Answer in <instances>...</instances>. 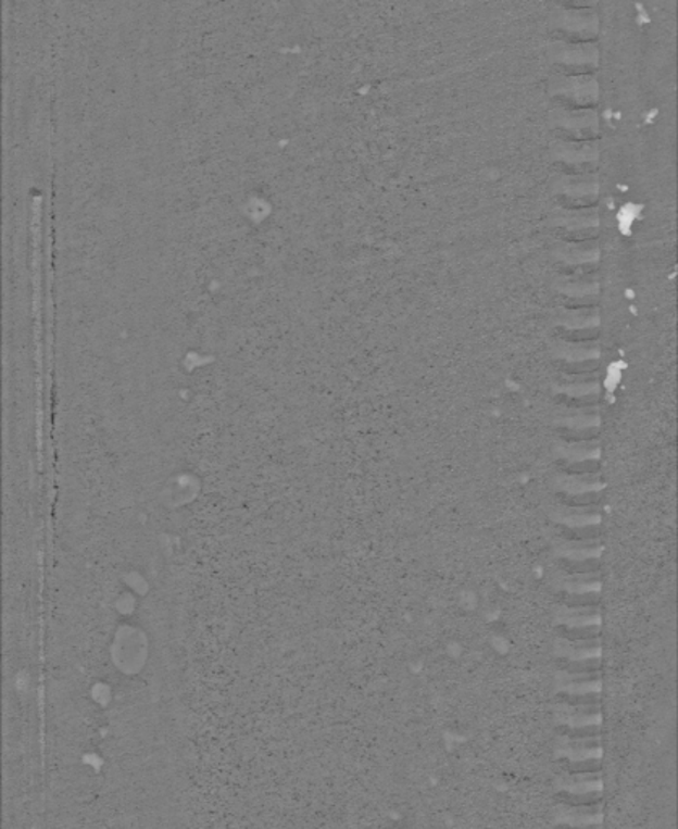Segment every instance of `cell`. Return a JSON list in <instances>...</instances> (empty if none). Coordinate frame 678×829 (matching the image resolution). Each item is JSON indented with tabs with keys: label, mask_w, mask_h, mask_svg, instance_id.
I'll list each match as a JSON object with an SVG mask.
<instances>
[{
	"label": "cell",
	"mask_w": 678,
	"mask_h": 829,
	"mask_svg": "<svg viewBox=\"0 0 678 829\" xmlns=\"http://www.w3.org/2000/svg\"><path fill=\"white\" fill-rule=\"evenodd\" d=\"M552 658L558 670L567 673H597L603 664L601 637L597 639L568 640L555 637Z\"/></svg>",
	"instance_id": "cell-3"
},
{
	"label": "cell",
	"mask_w": 678,
	"mask_h": 829,
	"mask_svg": "<svg viewBox=\"0 0 678 829\" xmlns=\"http://www.w3.org/2000/svg\"><path fill=\"white\" fill-rule=\"evenodd\" d=\"M555 765L564 773H594L603 768V745L598 738L557 736L552 749Z\"/></svg>",
	"instance_id": "cell-2"
},
{
	"label": "cell",
	"mask_w": 678,
	"mask_h": 829,
	"mask_svg": "<svg viewBox=\"0 0 678 829\" xmlns=\"http://www.w3.org/2000/svg\"><path fill=\"white\" fill-rule=\"evenodd\" d=\"M565 474H597L600 468V451L587 445H570L557 455Z\"/></svg>",
	"instance_id": "cell-12"
},
{
	"label": "cell",
	"mask_w": 678,
	"mask_h": 829,
	"mask_svg": "<svg viewBox=\"0 0 678 829\" xmlns=\"http://www.w3.org/2000/svg\"><path fill=\"white\" fill-rule=\"evenodd\" d=\"M600 573L572 574L562 570L554 581V596L562 606H600Z\"/></svg>",
	"instance_id": "cell-8"
},
{
	"label": "cell",
	"mask_w": 678,
	"mask_h": 829,
	"mask_svg": "<svg viewBox=\"0 0 678 829\" xmlns=\"http://www.w3.org/2000/svg\"><path fill=\"white\" fill-rule=\"evenodd\" d=\"M555 702L567 705H598L603 693L601 670L597 673H567L558 670L552 683Z\"/></svg>",
	"instance_id": "cell-6"
},
{
	"label": "cell",
	"mask_w": 678,
	"mask_h": 829,
	"mask_svg": "<svg viewBox=\"0 0 678 829\" xmlns=\"http://www.w3.org/2000/svg\"><path fill=\"white\" fill-rule=\"evenodd\" d=\"M552 723L557 736L565 738H598L603 728L601 703L598 705H567L555 702Z\"/></svg>",
	"instance_id": "cell-4"
},
{
	"label": "cell",
	"mask_w": 678,
	"mask_h": 829,
	"mask_svg": "<svg viewBox=\"0 0 678 829\" xmlns=\"http://www.w3.org/2000/svg\"><path fill=\"white\" fill-rule=\"evenodd\" d=\"M552 821L558 827L601 828L603 827V802L594 805H565L555 802Z\"/></svg>",
	"instance_id": "cell-11"
},
{
	"label": "cell",
	"mask_w": 678,
	"mask_h": 829,
	"mask_svg": "<svg viewBox=\"0 0 678 829\" xmlns=\"http://www.w3.org/2000/svg\"><path fill=\"white\" fill-rule=\"evenodd\" d=\"M555 497L565 505H600L605 485L597 474H561L555 478Z\"/></svg>",
	"instance_id": "cell-10"
},
{
	"label": "cell",
	"mask_w": 678,
	"mask_h": 829,
	"mask_svg": "<svg viewBox=\"0 0 678 829\" xmlns=\"http://www.w3.org/2000/svg\"><path fill=\"white\" fill-rule=\"evenodd\" d=\"M600 606H562L554 614L557 637L568 640L597 639L601 637Z\"/></svg>",
	"instance_id": "cell-9"
},
{
	"label": "cell",
	"mask_w": 678,
	"mask_h": 829,
	"mask_svg": "<svg viewBox=\"0 0 678 829\" xmlns=\"http://www.w3.org/2000/svg\"><path fill=\"white\" fill-rule=\"evenodd\" d=\"M549 518L564 540H597L603 537L600 505L557 504L549 511Z\"/></svg>",
	"instance_id": "cell-1"
},
{
	"label": "cell",
	"mask_w": 678,
	"mask_h": 829,
	"mask_svg": "<svg viewBox=\"0 0 678 829\" xmlns=\"http://www.w3.org/2000/svg\"><path fill=\"white\" fill-rule=\"evenodd\" d=\"M557 804L594 805L603 802L604 782L601 771L564 773L552 784Z\"/></svg>",
	"instance_id": "cell-5"
},
{
	"label": "cell",
	"mask_w": 678,
	"mask_h": 829,
	"mask_svg": "<svg viewBox=\"0 0 678 829\" xmlns=\"http://www.w3.org/2000/svg\"><path fill=\"white\" fill-rule=\"evenodd\" d=\"M604 544L597 540H564L554 544V557L564 573H600Z\"/></svg>",
	"instance_id": "cell-7"
}]
</instances>
